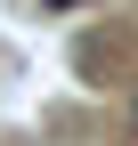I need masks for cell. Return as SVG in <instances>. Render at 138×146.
<instances>
[{
    "instance_id": "6da1fadb",
    "label": "cell",
    "mask_w": 138,
    "mask_h": 146,
    "mask_svg": "<svg viewBox=\"0 0 138 146\" xmlns=\"http://www.w3.org/2000/svg\"><path fill=\"white\" fill-rule=\"evenodd\" d=\"M41 8H73V0H41Z\"/></svg>"
}]
</instances>
